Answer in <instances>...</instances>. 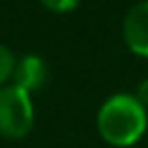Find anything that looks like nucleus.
Here are the masks:
<instances>
[{
	"mask_svg": "<svg viewBox=\"0 0 148 148\" xmlns=\"http://www.w3.org/2000/svg\"><path fill=\"white\" fill-rule=\"evenodd\" d=\"M148 127L146 106L127 92L111 95L97 111V130L111 146H132Z\"/></svg>",
	"mask_w": 148,
	"mask_h": 148,
	"instance_id": "obj_1",
	"label": "nucleus"
},
{
	"mask_svg": "<svg viewBox=\"0 0 148 148\" xmlns=\"http://www.w3.org/2000/svg\"><path fill=\"white\" fill-rule=\"evenodd\" d=\"M35 123V106L30 92L12 86L0 88V134L7 139H21Z\"/></svg>",
	"mask_w": 148,
	"mask_h": 148,
	"instance_id": "obj_2",
	"label": "nucleus"
},
{
	"mask_svg": "<svg viewBox=\"0 0 148 148\" xmlns=\"http://www.w3.org/2000/svg\"><path fill=\"white\" fill-rule=\"evenodd\" d=\"M123 37L132 53L148 58V0L130 7L123 21Z\"/></svg>",
	"mask_w": 148,
	"mask_h": 148,
	"instance_id": "obj_3",
	"label": "nucleus"
},
{
	"mask_svg": "<svg viewBox=\"0 0 148 148\" xmlns=\"http://www.w3.org/2000/svg\"><path fill=\"white\" fill-rule=\"evenodd\" d=\"M46 79H49V67H46L42 56L25 53L23 58L16 60V67H14V74H12V81H14L16 88L32 92V90H39L46 83Z\"/></svg>",
	"mask_w": 148,
	"mask_h": 148,
	"instance_id": "obj_4",
	"label": "nucleus"
},
{
	"mask_svg": "<svg viewBox=\"0 0 148 148\" xmlns=\"http://www.w3.org/2000/svg\"><path fill=\"white\" fill-rule=\"evenodd\" d=\"M14 67H16V56H14V51H12L9 46L0 44V86H2L7 79H12Z\"/></svg>",
	"mask_w": 148,
	"mask_h": 148,
	"instance_id": "obj_5",
	"label": "nucleus"
},
{
	"mask_svg": "<svg viewBox=\"0 0 148 148\" xmlns=\"http://www.w3.org/2000/svg\"><path fill=\"white\" fill-rule=\"evenodd\" d=\"M44 7H49V9H53V12H69V9H74L81 0H39Z\"/></svg>",
	"mask_w": 148,
	"mask_h": 148,
	"instance_id": "obj_6",
	"label": "nucleus"
},
{
	"mask_svg": "<svg viewBox=\"0 0 148 148\" xmlns=\"http://www.w3.org/2000/svg\"><path fill=\"white\" fill-rule=\"evenodd\" d=\"M143 106H148V79H143L141 83H139V88H136V95H134Z\"/></svg>",
	"mask_w": 148,
	"mask_h": 148,
	"instance_id": "obj_7",
	"label": "nucleus"
}]
</instances>
